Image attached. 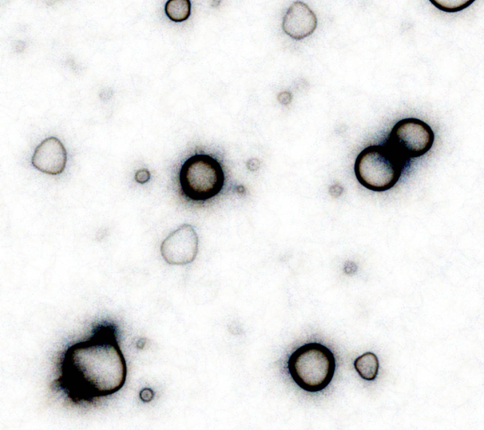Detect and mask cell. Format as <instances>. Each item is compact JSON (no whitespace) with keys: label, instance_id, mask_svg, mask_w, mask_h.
<instances>
[{"label":"cell","instance_id":"10","mask_svg":"<svg viewBox=\"0 0 484 430\" xmlns=\"http://www.w3.org/2000/svg\"><path fill=\"white\" fill-rule=\"evenodd\" d=\"M191 8L190 0H168L164 10L166 17L171 22L181 23L187 21L190 17Z\"/></svg>","mask_w":484,"mask_h":430},{"label":"cell","instance_id":"8","mask_svg":"<svg viewBox=\"0 0 484 430\" xmlns=\"http://www.w3.org/2000/svg\"><path fill=\"white\" fill-rule=\"evenodd\" d=\"M318 19L315 12L306 3L295 1L289 6L285 13L282 29L284 33L295 41H301L315 33Z\"/></svg>","mask_w":484,"mask_h":430},{"label":"cell","instance_id":"4","mask_svg":"<svg viewBox=\"0 0 484 430\" xmlns=\"http://www.w3.org/2000/svg\"><path fill=\"white\" fill-rule=\"evenodd\" d=\"M182 194L193 201H206L223 189L225 174L221 163L206 154H197L182 164L180 173Z\"/></svg>","mask_w":484,"mask_h":430},{"label":"cell","instance_id":"11","mask_svg":"<svg viewBox=\"0 0 484 430\" xmlns=\"http://www.w3.org/2000/svg\"><path fill=\"white\" fill-rule=\"evenodd\" d=\"M435 8L446 13H458L473 5L476 0H429Z\"/></svg>","mask_w":484,"mask_h":430},{"label":"cell","instance_id":"2","mask_svg":"<svg viewBox=\"0 0 484 430\" xmlns=\"http://www.w3.org/2000/svg\"><path fill=\"white\" fill-rule=\"evenodd\" d=\"M406 162L387 144L368 146L356 159V178L372 192H386L399 181Z\"/></svg>","mask_w":484,"mask_h":430},{"label":"cell","instance_id":"13","mask_svg":"<svg viewBox=\"0 0 484 430\" xmlns=\"http://www.w3.org/2000/svg\"><path fill=\"white\" fill-rule=\"evenodd\" d=\"M154 396V392L150 388L142 389L140 393V398L142 402H144V403H149V402L153 399Z\"/></svg>","mask_w":484,"mask_h":430},{"label":"cell","instance_id":"15","mask_svg":"<svg viewBox=\"0 0 484 430\" xmlns=\"http://www.w3.org/2000/svg\"><path fill=\"white\" fill-rule=\"evenodd\" d=\"M247 165L248 169L250 171H252V172H255V171L259 170L261 163L259 159L252 158L250 159V160L247 163Z\"/></svg>","mask_w":484,"mask_h":430},{"label":"cell","instance_id":"5","mask_svg":"<svg viewBox=\"0 0 484 430\" xmlns=\"http://www.w3.org/2000/svg\"><path fill=\"white\" fill-rule=\"evenodd\" d=\"M434 141V131L427 123L420 119L406 118L392 127L386 144L408 161L426 155Z\"/></svg>","mask_w":484,"mask_h":430},{"label":"cell","instance_id":"6","mask_svg":"<svg viewBox=\"0 0 484 430\" xmlns=\"http://www.w3.org/2000/svg\"><path fill=\"white\" fill-rule=\"evenodd\" d=\"M198 252V237L191 225H182L171 232L161 245V254L166 264L184 266L192 264Z\"/></svg>","mask_w":484,"mask_h":430},{"label":"cell","instance_id":"14","mask_svg":"<svg viewBox=\"0 0 484 430\" xmlns=\"http://www.w3.org/2000/svg\"><path fill=\"white\" fill-rule=\"evenodd\" d=\"M277 101L281 103V105H288L292 101V94L288 91L281 92L277 96Z\"/></svg>","mask_w":484,"mask_h":430},{"label":"cell","instance_id":"1","mask_svg":"<svg viewBox=\"0 0 484 430\" xmlns=\"http://www.w3.org/2000/svg\"><path fill=\"white\" fill-rule=\"evenodd\" d=\"M127 375L118 326L102 320L93 325L88 338L62 350L51 387L71 404L91 405L120 392Z\"/></svg>","mask_w":484,"mask_h":430},{"label":"cell","instance_id":"9","mask_svg":"<svg viewBox=\"0 0 484 430\" xmlns=\"http://www.w3.org/2000/svg\"><path fill=\"white\" fill-rule=\"evenodd\" d=\"M356 371L366 381H374L379 374V361L374 353L367 352L356 358L354 362Z\"/></svg>","mask_w":484,"mask_h":430},{"label":"cell","instance_id":"16","mask_svg":"<svg viewBox=\"0 0 484 430\" xmlns=\"http://www.w3.org/2000/svg\"><path fill=\"white\" fill-rule=\"evenodd\" d=\"M45 3H47V5H51L53 2L55 1V0H43Z\"/></svg>","mask_w":484,"mask_h":430},{"label":"cell","instance_id":"12","mask_svg":"<svg viewBox=\"0 0 484 430\" xmlns=\"http://www.w3.org/2000/svg\"><path fill=\"white\" fill-rule=\"evenodd\" d=\"M135 179L140 184H145V183L150 181V173L148 169L138 170L136 174H135Z\"/></svg>","mask_w":484,"mask_h":430},{"label":"cell","instance_id":"3","mask_svg":"<svg viewBox=\"0 0 484 430\" xmlns=\"http://www.w3.org/2000/svg\"><path fill=\"white\" fill-rule=\"evenodd\" d=\"M331 350L320 343H308L292 353L288 370L292 379L309 393H319L330 385L336 372Z\"/></svg>","mask_w":484,"mask_h":430},{"label":"cell","instance_id":"7","mask_svg":"<svg viewBox=\"0 0 484 430\" xmlns=\"http://www.w3.org/2000/svg\"><path fill=\"white\" fill-rule=\"evenodd\" d=\"M67 153L64 145L57 137L46 138L35 148L31 164L39 172L55 176L66 169Z\"/></svg>","mask_w":484,"mask_h":430}]
</instances>
